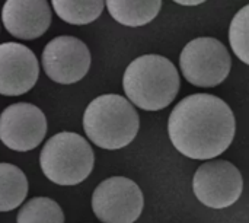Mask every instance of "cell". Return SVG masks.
Listing matches in <instances>:
<instances>
[{
    "label": "cell",
    "instance_id": "cell-1",
    "mask_svg": "<svg viewBox=\"0 0 249 223\" xmlns=\"http://www.w3.org/2000/svg\"><path fill=\"white\" fill-rule=\"evenodd\" d=\"M235 115L226 101L210 93L185 96L172 110L168 133L179 153L206 161L222 155L235 137Z\"/></svg>",
    "mask_w": 249,
    "mask_h": 223
},
{
    "label": "cell",
    "instance_id": "cell-2",
    "mask_svg": "<svg viewBox=\"0 0 249 223\" xmlns=\"http://www.w3.org/2000/svg\"><path fill=\"white\" fill-rule=\"evenodd\" d=\"M123 86L128 101L136 107L159 111L177 98L181 80L171 60L159 54H144L127 66Z\"/></svg>",
    "mask_w": 249,
    "mask_h": 223
},
{
    "label": "cell",
    "instance_id": "cell-3",
    "mask_svg": "<svg viewBox=\"0 0 249 223\" xmlns=\"http://www.w3.org/2000/svg\"><path fill=\"white\" fill-rule=\"evenodd\" d=\"M139 127L140 118L136 108L117 93L95 98L83 114V129L89 140L108 150L128 146L137 136Z\"/></svg>",
    "mask_w": 249,
    "mask_h": 223
},
{
    "label": "cell",
    "instance_id": "cell-4",
    "mask_svg": "<svg viewBox=\"0 0 249 223\" xmlns=\"http://www.w3.org/2000/svg\"><path fill=\"white\" fill-rule=\"evenodd\" d=\"M95 155L90 145L77 133L61 131L47 140L39 165L44 175L57 186H77L92 172Z\"/></svg>",
    "mask_w": 249,
    "mask_h": 223
},
{
    "label": "cell",
    "instance_id": "cell-5",
    "mask_svg": "<svg viewBox=\"0 0 249 223\" xmlns=\"http://www.w3.org/2000/svg\"><path fill=\"white\" fill-rule=\"evenodd\" d=\"M179 66L184 77L191 85L214 88L229 76L232 60L223 42L216 38L201 37L184 47Z\"/></svg>",
    "mask_w": 249,
    "mask_h": 223
},
{
    "label": "cell",
    "instance_id": "cell-6",
    "mask_svg": "<svg viewBox=\"0 0 249 223\" xmlns=\"http://www.w3.org/2000/svg\"><path fill=\"white\" fill-rule=\"evenodd\" d=\"M143 206L140 187L125 177L102 181L92 194L93 213L104 223H134L140 218Z\"/></svg>",
    "mask_w": 249,
    "mask_h": 223
},
{
    "label": "cell",
    "instance_id": "cell-7",
    "mask_svg": "<svg viewBox=\"0 0 249 223\" xmlns=\"http://www.w3.org/2000/svg\"><path fill=\"white\" fill-rule=\"evenodd\" d=\"M196 197L207 207L226 209L235 204L244 190L239 169L228 161L203 164L193 180Z\"/></svg>",
    "mask_w": 249,
    "mask_h": 223
},
{
    "label": "cell",
    "instance_id": "cell-8",
    "mask_svg": "<svg viewBox=\"0 0 249 223\" xmlns=\"http://www.w3.org/2000/svg\"><path fill=\"white\" fill-rule=\"evenodd\" d=\"M42 67L45 74L57 83H76L89 72V48L76 37H55L45 45L42 51Z\"/></svg>",
    "mask_w": 249,
    "mask_h": 223
},
{
    "label": "cell",
    "instance_id": "cell-9",
    "mask_svg": "<svg viewBox=\"0 0 249 223\" xmlns=\"http://www.w3.org/2000/svg\"><path fill=\"white\" fill-rule=\"evenodd\" d=\"M47 133L44 112L28 102L9 105L0 114V140L16 152H28L39 146Z\"/></svg>",
    "mask_w": 249,
    "mask_h": 223
},
{
    "label": "cell",
    "instance_id": "cell-10",
    "mask_svg": "<svg viewBox=\"0 0 249 223\" xmlns=\"http://www.w3.org/2000/svg\"><path fill=\"white\" fill-rule=\"evenodd\" d=\"M39 77V64L31 48L19 42L0 44V93L19 96L29 92Z\"/></svg>",
    "mask_w": 249,
    "mask_h": 223
},
{
    "label": "cell",
    "instance_id": "cell-11",
    "mask_svg": "<svg viewBox=\"0 0 249 223\" xmlns=\"http://www.w3.org/2000/svg\"><path fill=\"white\" fill-rule=\"evenodd\" d=\"M51 7L45 0H7L1 7V22L10 35L35 39L51 25Z\"/></svg>",
    "mask_w": 249,
    "mask_h": 223
},
{
    "label": "cell",
    "instance_id": "cell-12",
    "mask_svg": "<svg viewBox=\"0 0 249 223\" xmlns=\"http://www.w3.org/2000/svg\"><path fill=\"white\" fill-rule=\"evenodd\" d=\"M109 15L121 25L143 26L150 23L160 12V0H108Z\"/></svg>",
    "mask_w": 249,
    "mask_h": 223
},
{
    "label": "cell",
    "instance_id": "cell-13",
    "mask_svg": "<svg viewBox=\"0 0 249 223\" xmlns=\"http://www.w3.org/2000/svg\"><path fill=\"white\" fill-rule=\"evenodd\" d=\"M28 190V180L16 165L0 164V212L19 207L26 199Z\"/></svg>",
    "mask_w": 249,
    "mask_h": 223
},
{
    "label": "cell",
    "instance_id": "cell-14",
    "mask_svg": "<svg viewBox=\"0 0 249 223\" xmlns=\"http://www.w3.org/2000/svg\"><path fill=\"white\" fill-rule=\"evenodd\" d=\"M58 18L71 25H86L96 20L105 3L102 0H53Z\"/></svg>",
    "mask_w": 249,
    "mask_h": 223
},
{
    "label": "cell",
    "instance_id": "cell-15",
    "mask_svg": "<svg viewBox=\"0 0 249 223\" xmlns=\"http://www.w3.org/2000/svg\"><path fill=\"white\" fill-rule=\"evenodd\" d=\"M18 223H64L61 207L48 197L31 199L18 213Z\"/></svg>",
    "mask_w": 249,
    "mask_h": 223
},
{
    "label": "cell",
    "instance_id": "cell-16",
    "mask_svg": "<svg viewBox=\"0 0 249 223\" xmlns=\"http://www.w3.org/2000/svg\"><path fill=\"white\" fill-rule=\"evenodd\" d=\"M248 19L249 6H244L232 19L229 29V39L233 53L245 64L249 63L248 58Z\"/></svg>",
    "mask_w": 249,
    "mask_h": 223
},
{
    "label": "cell",
    "instance_id": "cell-17",
    "mask_svg": "<svg viewBox=\"0 0 249 223\" xmlns=\"http://www.w3.org/2000/svg\"><path fill=\"white\" fill-rule=\"evenodd\" d=\"M177 3L178 4H185V6H197V4H201L203 1H182V0H178Z\"/></svg>",
    "mask_w": 249,
    "mask_h": 223
}]
</instances>
